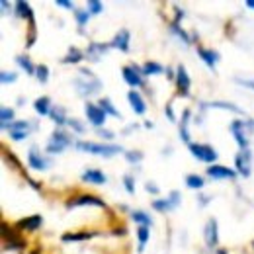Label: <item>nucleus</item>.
I'll return each mask as SVG.
<instances>
[{
  "mask_svg": "<svg viewBox=\"0 0 254 254\" xmlns=\"http://www.w3.org/2000/svg\"><path fill=\"white\" fill-rule=\"evenodd\" d=\"M78 205H98V207H104V209H106L104 200H100V198H96V196H92V194H82V196H76V198H73V200L67 201V207H69V209H71V207H78Z\"/></svg>",
  "mask_w": 254,
  "mask_h": 254,
  "instance_id": "423d86ee",
  "label": "nucleus"
},
{
  "mask_svg": "<svg viewBox=\"0 0 254 254\" xmlns=\"http://www.w3.org/2000/svg\"><path fill=\"white\" fill-rule=\"evenodd\" d=\"M82 59H84V55L76 47H71L69 53H67V57H63V63H80Z\"/></svg>",
  "mask_w": 254,
  "mask_h": 254,
  "instance_id": "bb28decb",
  "label": "nucleus"
},
{
  "mask_svg": "<svg viewBox=\"0 0 254 254\" xmlns=\"http://www.w3.org/2000/svg\"><path fill=\"white\" fill-rule=\"evenodd\" d=\"M74 147L82 153H92V155H102V157H113V155L121 153L119 145H98V143H90V141H78V143H74Z\"/></svg>",
  "mask_w": 254,
  "mask_h": 254,
  "instance_id": "f257e3e1",
  "label": "nucleus"
},
{
  "mask_svg": "<svg viewBox=\"0 0 254 254\" xmlns=\"http://www.w3.org/2000/svg\"><path fill=\"white\" fill-rule=\"evenodd\" d=\"M49 104H51V100H49L47 96H41V98H37V100L34 102V108H36V111H37L39 115H49V113H51Z\"/></svg>",
  "mask_w": 254,
  "mask_h": 254,
  "instance_id": "aec40b11",
  "label": "nucleus"
},
{
  "mask_svg": "<svg viewBox=\"0 0 254 254\" xmlns=\"http://www.w3.org/2000/svg\"><path fill=\"white\" fill-rule=\"evenodd\" d=\"M125 159H127V163H139L143 159V153H139V151H127Z\"/></svg>",
  "mask_w": 254,
  "mask_h": 254,
  "instance_id": "a19ab883",
  "label": "nucleus"
},
{
  "mask_svg": "<svg viewBox=\"0 0 254 254\" xmlns=\"http://www.w3.org/2000/svg\"><path fill=\"white\" fill-rule=\"evenodd\" d=\"M36 76H37V80H39V82H43V84H45V82H47V78H49V69H47L45 65H39V67H37V71H36Z\"/></svg>",
  "mask_w": 254,
  "mask_h": 254,
  "instance_id": "e433bc0d",
  "label": "nucleus"
},
{
  "mask_svg": "<svg viewBox=\"0 0 254 254\" xmlns=\"http://www.w3.org/2000/svg\"><path fill=\"white\" fill-rule=\"evenodd\" d=\"M84 113H86V117H88V121L94 125V127H102L104 123H106V117H108V113L100 108V106H96V104H84Z\"/></svg>",
  "mask_w": 254,
  "mask_h": 254,
  "instance_id": "20e7f679",
  "label": "nucleus"
},
{
  "mask_svg": "<svg viewBox=\"0 0 254 254\" xmlns=\"http://www.w3.org/2000/svg\"><path fill=\"white\" fill-rule=\"evenodd\" d=\"M41 223H43L41 215H32V217L20 219V221L16 223V229H18V231H37V229L41 227Z\"/></svg>",
  "mask_w": 254,
  "mask_h": 254,
  "instance_id": "4468645a",
  "label": "nucleus"
},
{
  "mask_svg": "<svg viewBox=\"0 0 254 254\" xmlns=\"http://www.w3.org/2000/svg\"><path fill=\"white\" fill-rule=\"evenodd\" d=\"M145 190L151 192V194H159V186L153 184V182H147V184H145Z\"/></svg>",
  "mask_w": 254,
  "mask_h": 254,
  "instance_id": "8fccbe9b",
  "label": "nucleus"
},
{
  "mask_svg": "<svg viewBox=\"0 0 254 254\" xmlns=\"http://www.w3.org/2000/svg\"><path fill=\"white\" fill-rule=\"evenodd\" d=\"M86 78H88V80H84V76L73 80V84L76 86V92H78L80 96H92V94H98L100 88H102V82H100L98 78H94V76H86Z\"/></svg>",
  "mask_w": 254,
  "mask_h": 254,
  "instance_id": "f03ea898",
  "label": "nucleus"
},
{
  "mask_svg": "<svg viewBox=\"0 0 254 254\" xmlns=\"http://www.w3.org/2000/svg\"><path fill=\"white\" fill-rule=\"evenodd\" d=\"M74 16H76V22H78L80 28H84L86 22L90 20V12L88 10H74Z\"/></svg>",
  "mask_w": 254,
  "mask_h": 254,
  "instance_id": "c9c22d12",
  "label": "nucleus"
},
{
  "mask_svg": "<svg viewBox=\"0 0 254 254\" xmlns=\"http://www.w3.org/2000/svg\"><path fill=\"white\" fill-rule=\"evenodd\" d=\"M57 6H61V8H67V10H74L73 2H67V0H57Z\"/></svg>",
  "mask_w": 254,
  "mask_h": 254,
  "instance_id": "de8ad7c7",
  "label": "nucleus"
},
{
  "mask_svg": "<svg viewBox=\"0 0 254 254\" xmlns=\"http://www.w3.org/2000/svg\"><path fill=\"white\" fill-rule=\"evenodd\" d=\"M121 74H123V80L129 84L133 90L139 88V86H143V78H141V74H139L133 67H123V69H121Z\"/></svg>",
  "mask_w": 254,
  "mask_h": 254,
  "instance_id": "f8f14e48",
  "label": "nucleus"
},
{
  "mask_svg": "<svg viewBox=\"0 0 254 254\" xmlns=\"http://www.w3.org/2000/svg\"><path fill=\"white\" fill-rule=\"evenodd\" d=\"M16 61H18V65L28 73V74H36V71H37V67H34L32 65V61L28 59V57H16Z\"/></svg>",
  "mask_w": 254,
  "mask_h": 254,
  "instance_id": "473e14b6",
  "label": "nucleus"
},
{
  "mask_svg": "<svg viewBox=\"0 0 254 254\" xmlns=\"http://www.w3.org/2000/svg\"><path fill=\"white\" fill-rule=\"evenodd\" d=\"M164 111H166V115H168V119H170V121H176L174 111H172V108H170V106H166V108H164Z\"/></svg>",
  "mask_w": 254,
  "mask_h": 254,
  "instance_id": "603ef678",
  "label": "nucleus"
},
{
  "mask_svg": "<svg viewBox=\"0 0 254 254\" xmlns=\"http://www.w3.org/2000/svg\"><path fill=\"white\" fill-rule=\"evenodd\" d=\"M190 153L192 157H196L198 161L201 163H207V164H213L217 161V153L213 147L209 145H200V143H190Z\"/></svg>",
  "mask_w": 254,
  "mask_h": 254,
  "instance_id": "7ed1b4c3",
  "label": "nucleus"
},
{
  "mask_svg": "<svg viewBox=\"0 0 254 254\" xmlns=\"http://www.w3.org/2000/svg\"><path fill=\"white\" fill-rule=\"evenodd\" d=\"M168 200L172 201V205H174V207H178V203H180V192H176V190H174V192H170V198H168Z\"/></svg>",
  "mask_w": 254,
  "mask_h": 254,
  "instance_id": "49530a36",
  "label": "nucleus"
},
{
  "mask_svg": "<svg viewBox=\"0 0 254 254\" xmlns=\"http://www.w3.org/2000/svg\"><path fill=\"white\" fill-rule=\"evenodd\" d=\"M198 55L201 57V61L211 69V71H215V65H217V61H219V55L215 53V51H211V49H203V47H200L198 49Z\"/></svg>",
  "mask_w": 254,
  "mask_h": 254,
  "instance_id": "f3484780",
  "label": "nucleus"
},
{
  "mask_svg": "<svg viewBox=\"0 0 254 254\" xmlns=\"http://www.w3.org/2000/svg\"><path fill=\"white\" fill-rule=\"evenodd\" d=\"M104 10V4L98 2V0H88V12L90 14H100Z\"/></svg>",
  "mask_w": 254,
  "mask_h": 254,
  "instance_id": "ea45409f",
  "label": "nucleus"
},
{
  "mask_svg": "<svg viewBox=\"0 0 254 254\" xmlns=\"http://www.w3.org/2000/svg\"><path fill=\"white\" fill-rule=\"evenodd\" d=\"M123 186L129 194H135V182H133V176L131 174H125L123 176Z\"/></svg>",
  "mask_w": 254,
  "mask_h": 254,
  "instance_id": "58836bf2",
  "label": "nucleus"
},
{
  "mask_svg": "<svg viewBox=\"0 0 254 254\" xmlns=\"http://www.w3.org/2000/svg\"><path fill=\"white\" fill-rule=\"evenodd\" d=\"M190 109H184V113H182V123H180V139L184 141V143H188L190 141V131H188V123H190Z\"/></svg>",
  "mask_w": 254,
  "mask_h": 254,
  "instance_id": "6ab92c4d",
  "label": "nucleus"
},
{
  "mask_svg": "<svg viewBox=\"0 0 254 254\" xmlns=\"http://www.w3.org/2000/svg\"><path fill=\"white\" fill-rule=\"evenodd\" d=\"M172 32H174V34H176V36H178L184 43H192V41H190V37H188V34H186L184 30H180V28H178V24H172Z\"/></svg>",
  "mask_w": 254,
  "mask_h": 254,
  "instance_id": "37998d69",
  "label": "nucleus"
},
{
  "mask_svg": "<svg viewBox=\"0 0 254 254\" xmlns=\"http://www.w3.org/2000/svg\"><path fill=\"white\" fill-rule=\"evenodd\" d=\"M203 236H205V244H207L209 248H215V246H217L219 235H217V221H215V219H209V221L205 223Z\"/></svg>",
  "mask_w": 254,
  "mask_h": 254,
  "instance_id": "9b49d317",
  "label": "nucleus"
},
{
  "mask_svg": "<svg viewBox=\"0 0 254 254\" xmlns=\"http://www.w3.org/2000/svg\"><path fill=\"white\" fill-rule=\"evenodd\" d=\"M176 84H178V94L186 98V96L190 94L192 80H190V76H188V73H186L184 65H180V67L176 69Z\"/></svg>",
  "mask_w": 254,
  "mask_h": 254,
  "instance_id": "9d476101",
  "label": "nucleus"
},
{
  "mask_svg": "<svg viewBox=\"0 0 254 254\" xmlns=\"http://www.w3.org/2000/svg\"><path fill=\"white\" fill-rule=\"evenodd\" d=\"M127 100H129V104H131V109H133L137 115H143V113L147 111V104H145L143 96H141L137 90H131L129 94H127Z\"/></svg>",
  "mask_w": 254,
  "mask_h": 254,
  "instance_id": "ddd939ff",
  "label": "nucleus"
},
{
  "mask_svg": "<svg viewBox=\"0 0 254 254\" xmlns=\"http://www.w3.org/2000/svg\"><path fill=\"white\" fill-rule=\"evenodd\" d=\"M30 121L26 119V121H14L10 127H8V131H26L28 133V129H30Z\"/></svg>",
  "mask_w": 254,
  "mask_h": 254,
  "instance_id": "f704fd0d",
  "label": "nucleus"
},
{
  "mask_svg": "<svg viewBox=\"0 0 254 254\" xmlns=\"http://www.w3.org/2000/svg\"><path fill=\"white\" fill-rule=\"evenodd\" d=\"M211 108H221V109H231V111H235V113H242L240 108H236V106H233V104H227V102H213Z\"/></svg>",
  "mask_w": 254,
  "mask_h": 254,
  "instance_id": "4c0bfd02",
  "label": "nucleus"
},
{
  "mask_svg": "<svg viewBox=\"0 0 254 254\" xmlns=\"http://www.w3.org/2000/svg\"><path fill=\"white\" fill-rule=\"evenodd\" d=\"M98 135H100L102 139H113V133L108 131V129H98Z\"/></svg>",
  "mask_w": 254,
  "mask_h": 254,
  "instance_id": "09e8293b",
  "label": "nucleus"
},
{
  "mask_svg": "<svg viewBox=\"0 0 254 254\" xmlns=\"http://www.w3.org/2000/svg\"><path fill=\"white\" fill-rule=\"evenodd\" d=\"M10 137H12L14 141H22V139L28 137V133H26V131H10Z\"/></svg>",
  "mask_w": 254,
  "mask_h": 254,
  "instance_id": "a18cd8bd",
  "label": "nucleus"
},
{
  "mask_svg": "<svg viewBox=\"0 0 254 254\" xmlns=\"http://www.w3.org/2000/svg\"><path fill=\"white\" fill-rule=\"evenodd\" d=\"M166 74H168V78H174V73H172V69H166Z\"/></svg>",
  "mask_w": 254,
  "mask_h": 254,
  "instance_id": "5fc2aeb1",
  "label": "nucleus"
},
{
  "mask_svg": "<svg viewBox=\"0 0 254 254\" xmlns=\"http://www.w3.org/2000/svg\"><path fill=\"white\" fill-rule=\"evenodd\" d=\"M4 159H6V161H10L14 166H20V163L16 161V157H14V155H8V153H4Z\"/></svg>",
  "mask_w": 254,
  "mask_h": 254,
  "instance_id": "3c124183",
  "label": "nucleus"
},
{
  "mask_svg": "<svg viewBox=\"0 0 254 254\" xmlns=\"http://www.w3.org/2000/svg\"><path fill=\"white\" fill-rule=\"evenodd\" d=\"M12 119H14V109H10V108H2V109H0V125H2L4 129L14 123Z\"/></svg>",
  "mask_w": 254,
  "mask_h": 254,
  "instance_id": "5701e85b",
  "label": "nucleus"
},
{
  "mask_svg": "<svg viewBox=\"0 0 254 254\" xmlns=\"http://www.w3.org/2000/svg\"><path fill=\"white\" fill-rule=\"evenodd\" d=\"M108 47H111V45H104V43H90L88 45V49H86V55L92 59V61H98V57L108 49Z\"/></svg>",
  "mask_w": 254,
  "mask_h": 254,
  "instance_id": "412c9836",
  "label": "nucleus"
},
{
  "mask_svg": "<svg viewBox=\"0 0 254 254\" xmlns=\"http://www.w3.org/2000/svg\"><path fill=\"white\" fill-rule=\"evenodd\" d=\"M2 236H4V242H6V248H24L26 246V240H22L12 227H8L6 223H2Z\"/></svg>",
  "mask_w": 254,
  "mask_h": 254,
  "instance_id": "1a4fd4ad",
  "label": "nucleus"
},
{
  "mask_svg": "<svg viewBox=\"0 0 254 254\" xmlns=\"http://www.w3.org/2000/svg\"><path fill=\"white\" fill-rule=\"evenodd\" d=\"M69 125L73 127L76 133H82V131H84V125H82L80 121H76V119H69Z\"/></svg>",
  "mask_w": 254,
  "mask_h": 254,
  "instance_id": "c03bdc74",
  "label": "nucleus"
},
{
  "mask_svg": "<svg viewBox=\"0 0 254 254\" xmlns=\"http://www.w3.org/2000/svg\"><path fill=\"white\" fill-rule=\"evenodd\" d=\"M92 233H67L63 235V242H71V240H86L90 238Z\"/></svg>",
  "mask_w": 254,
  "mask_h": 254,
  "instance_id": "72a5a7b5",
  "label": "nucleus"
},
{
  "mask_svg": "<svg viewBox=\"0 0 254 254\" xmlns=\"http://www.w3.org/2000/svg\"><path fill=\"white\" fill-rule=\"evenodd\" d=\"M153 207L157 209V211H161V213H166V211H170V209H174V205H172V201L166 198V200H155L153 201Z\"/></svg>",
  "mask_w": 254,
  "mask_h": 254,
  "instance_id": "2f4dec72",
  "label": "nucleus"
},
{
  "mask_svg": "<svg viewBox=\"0 0 254 254\" xmlns=\"http://www.w3.org/2000/svg\"><path fill=\"white\" fill-rule=\"evenodd\" d=\"M82 182H90V184H106V174L94 168H88L82 172Z\"/></svg>",
  "mask_w": 254,
  "mask_h": 254,
  "instance_id": "a211bd4d",
  "label": "nucleus"
},
{
  "mask_svg": "<svg viewBox=\"0 0 254 254\" xmlns=\"http://www.w3.org/2000/svg\"><path fill=\"white\" fill-rule=\"evenodd\" d=\"M229 129L233 131V135H235V141H236V145L242 149V151H246L248 149V137L244 135V121L242 119H236V121H233L231 125H229Z\"/></svg>",
  "mask_w": 254,
  "mask_h": 254,
  "instance_id": "0eeeda50",
  "label": "nucleus"
},
{
  "mask_svg": "<svg viewBox=\"0 0 254 254\" xmlns=\"http://www.w3.org/2000/svg\"><path fill=\"white\" fill-rule=\"evenodd\" d=\"M161 73H164V69L155 61H149L143 65V74H161Z\"/></svg>",
  "mask_w": 254,
  "mask_h": 254,
  "instance_id": "c85d7f7f",
  "label": "nucleus"
},
{
  "mask_svg": "<svg viewBox=\"0 0 254 254\" xmlns=\"http://www.w3.org/2000/svg\"><path fill=\"white\" fill-rule=\"evenodd\" d=\"M129 39H131L129 32H127V30H121V32L113 37V41H111L109 45H111V47H117L119 51H129Z\"/></svg>",
  "mask_w": 254,
  "mask_h": 254,
  "instance_id": "dca6fc26",
  "label": "nucleus"
},
{
  "mask_svg": "<svg viewBox=\"0 0 254 254\" xmlns=\"http://www.w3.org/2000/svg\"><path fill=\"white\" fill-rule=\"evenodd\" d=\"M69 145H73V139L67 133H63V131H55L51 141H49V145H47V153H51V155L63 153V149L69 147Z\"/></svg>",
  "mask_w": 254,
  "mask_h": 254,
  "instance_id": "39448f33",
  "label": "nucleus"
},
{
  "mask_svg": "<svg viewBox=\"0 0 254 254\" xmlns=\"http://www.w3.org/2000/svg\"><path fill=\"white\" fill-rule=\"evenodd\" d=\"M16 12H18V16L28 18L30 22H34V12H32V6H30L28 2H24V0L16 2Z\"/></svg>",
  "mask_w": 254,
  "mask_h": 254,
  "instance_id": "4be33fe9",
  "label": "nucleus"
},
{
  "mask_svg": "<svg viewBox=\"0 0 254 254\" xmlns=\"http://www.w3.org/2000/svg\"><path fill=\"white\" fill-rule=\"evenodd\" d=\"M49 115H51V119H53V121H55L57 125H63V123H69V119L65 117V109H63V108H53Z\"/></svg>",
  "mask_w": 254,
  "mask_h": 254,
  "instance_id": "c756f323",
  "label": "nucleus"
},
{
  "mask_svg": "<svg viewBox=\"0 0 254 254\" xmlns=\"http://www.w3.org/2000/svg\"><path fill=\"white\" fill-rule=\"evenodd\" d=\"M149 235H151V229L149 227H139L137 229V238H139V252H143L147 240H149Z\"/></svg>",
  "mask_w": 254,
  "mask_h": 254,
  "instance_id": "cd10ccee",
  "label": "nucleus"
},
{
  "mask_svg": "<svg viewBox=\"0 0 254 254\" xmlns=\"http://www.w3.org/2000/svg\"><path fill=\"white\" fill-rule=\"evenodd\" d=\"M98 104H100V108H102V109H104V111H106L108 115H113V117H121V113H119V111H117V109L113 108V104H111V100H109V98H102V100H100Z\"/></svg>",
  "mask_w": 254,
  "mask_h": 254,
  "instance_id": "393cba45",
  "label": "nucleus"
},
{
  "mask_svg": "<svg viewBox=\"0 0 254 254\" xmlns=\"http://www.w3.org/2000/svg\"><path fill=\"white\" fill-rule=\"evenodd\" d=\"M235 166H236V172H238V174H242V176H250V166L244 163L242 155H236V159H235Z\"/></svg>",
  "mask_w": 254,
  "mask_h": 254,
  "instance_id": "7c9ffc66",
  "label": "nucleus"
},
{
  "mask_svg": "<svg viewBox=\"0 0 254 254\" xmlns=\"http://www.w3.org/2000/svg\"><path fill=\"white\" fill-rule=\"evenodd\" d=\"M246 8H252V10H254V0H246Z\"/></svg>",
  "mask_w": 254,
  "mask_h": 254,
  "instance_id": "864d4df0",
  "label": "nucleus"
},
{
  "mask_svg": "<svg viewBox=\"0 0 254 254\" xmlns=\"http://www.w3.org/2000/svg\"><path fill=\"white\" fill-rule=\"evenodd\" d=\"M16 73H8V71H2L0 73V80H2V84H8V82H16Z\"/></svg>",
  "mask_w": 254,
  "mask_h": 254,
  "instance_id": "79ce46f5",
  "label": "nucleus"
},
{
  "mask_svg": "<svg viewBox=\"0 0 254 254\" xmlns=\"http://www.w3.org/2000/svg\"><path fill=\"white\" fill-rule=\"evenodd\" d=\"M131 219H133L135 223H139V227H151V225H153L151 217H149L145 211H133V213H131Z\"/></svg>",
  "mask_w": 254,
  "mask_h": 254,
  "instance_id": "b1692460",
  "label": "nucleus"
},
{
  "mask_svg": "<svg viewBox=\"0 0 254 254\" xmlns=\"http://www.w3.org/2000/svg\"><path fill=\"white\" fill-rule=\"evenodd\" d=\"M28 164H30L32 168H36V170H45V168H47V161L39 155L37 147H32V149H30V153H28Z\"/></svg>",
  "mask_w": 254,
  "mask_h": 254,
  "instance_id": "2eb2a0df",
  "label": "nucleus"
},
{
  "mask_svg": "<svg viewBox=\"0 0 254 254\" xmlns=\"http://www.w3.org/2000/svg\"><path fill=\"white\" fill-rule=\"evenodd\" d=\"M203 178L201 176H198V174H188L186 176V186L188 188H192V190H201L203 188Z\"/></svg>",
  "mask_w": 254,
  "mask_h": 254,
  "instance_id": "a878e982",
  "label": "nucleus"
},
{
  "mask_svg": "<svg viewBox=\"0 0 254 254\" xmlns=\"http://www.w3.org/2000/svg\"><path fill=\"white\" fill-rule=\"evenodd\" d=\"M207 176H211L213 180H235L236 178V172L229 166H221V164H213V166H207Z\"/></svg>",
  "mask_w": 254,
  "mask_h": 254,
  "instance_id": "6e6552de",
  "label": "nucleus"
}]
</instances>
